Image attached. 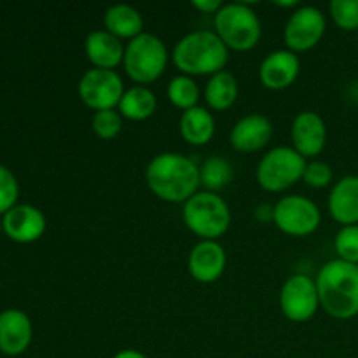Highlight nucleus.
Listing matches in <instances>:
<instances>
[{
  "label": "nucleus",
  "mask_w": 358,
  "mask_h": 358,
  "mask_svg": "<svg viewBox=\"0 0 358 358\" xmlns=\"http://www.w3.org/2000/svg\"><path fill=\"white\" fill-rule=\"evenodd\" d=\"M145 182L157 198L168 203H185L201 187L198 164L177 152L152 157L145 168Z\"/></svg>",
  "instance_id": "1"
},
{
  "label": "nucleus",
  "mask_w": 358,
  "mask_h": 358,
  "mask_svg": "<svg viewBox=\"0 0 358 358\" xmlns=\"http://www.w3.org/2000/svg\"><path fill=\"white\" fill-rule=\"evenodd\" d=\"M320 306L338 320H350L358 315V266L329 261L322 266L317 280Z\"/></svg>",
  "instance_id": "2"
},
{
  "label": "nucleus",
  "mask_w": 358,
  "mask_h": 358,
  "mask_svg": "<svg viewBox=\"0 0 358 358\" xmlns=\"http://www.w3.org/2000/svg\"><path fill=\"white\" fill-rule=\"evenodd\" d=\"M171 58L184 76H213L227 65L229 49L215 31L194 30L175 44Z\"/></svg>",
  "instance_id": "3"
},
{
  "label": "nucleus",
  "mask_w": 358,
  "mask_h": 358,
  "mask_svg": "<svg viewBox=\"0 0 358 358\" xmlns=\"http://www.w3.org/2000/svg\"><path fill=\"white\" fill-rule=\"evenodd\" d=\"M182 219L191 233L203 240L222 236L231 224V210L222 196L208 191H198L184 203Z\"/></svg>",
  "instance_id": "4"
},
{
  "label": "nucleus",
  "mask_w": 358,
  "mask_h": 358,
  "mask_svg": "<svg viewBox=\"0 0 358 358\" xmlns=\"http://www.w3.org/2000/svg\"><path fill=\"white\" fill-rule=\"evenodd\" d=\"M213 24H215V34L227 45V49L250 51L261 41V20L248 3H224L215 14Z\"/></svg>",
  "instance_id": "5"
},
{
  "label": "nucleus",
  "mask_w": 358,
  "mask_h": 358,
  "mask_svg": "<svg viewBox=\"0 0 358 358\" xmlns=\"http://www.w3.org/2000/svg\"><path fill=\"white\" fill-rule=\"evenodd\" d=\"M122 63L129 79L145 86L159 79L166 70L168 49L157 35L143 31L128 42Z\"/></svg>",
  "instance_id": "6"
},
{
  "label": "nucleus",
  "mask_w": 358,
  "mask_h": 358,
  "mask_svg": "<svg viewBox=\"0 0 358 358\" xmlns=\"http://www.w3.org/2000/svg\"><path fill=\"white\" fill-rule=\"evenodd\" d=\"M306 164V159L294 147L280 145L262 156L255 177L264 191L282 192L303 180Z\"/></svg>",
  "instance_id": "7"
},
{
  "label": "nucleus",
  "mask_w": 358,
  "mask_h": 358,
  "mask_svg": "<svg viewBox=\"0 0 358 358\" xmlns=\"http://www.w3.org/2000/svg\"><path fill=\"white\" fill-rule=\"evenodd\" d=\"M320 208L306 196H283L275 205L273 224L289 236H310L320 227Z\"/></svg>",
  "instance_id": "8"
},
{
  "label": "nucleus",
  "mask_w": 358,
  "mask_h": 358,
  "mask_svg": "<svg viewBox=\"0 0 358 358\" xmlns=\"http://www.w3.org/2000/svg\"><path fill=\"white\" fill-rule=\"evenodd\" d=\"M77 91L83 103L98 112L117 107L126 90L115 70L90 69L80 77Z\"/></svg>",
  "instance_id": "9"
},
{
  "label": "nucleus",
  "mask_w": 358,
  "mask_h": 358,
  "mask_svg": "<svg viewBox=\"0 0 358 358\" xmlns=\"http://www.w3.org/2000/svg\"><path fill=\"white\" fill-rule=\"evenodd\" d=\"M327 28L325 14L315 6H299L287 20L283 28V41L292 52L313 49L322 41Z\"/></svg>",
  "instance_id": "10"
},
{
  "label": "nucleus",
  "mask_w": 358,
  "mask_h": 358,
  "mask_svg": "<svg viewBox=\"0 0 358 358\" xmlns=\"http://www.w3.org/2000/svg\"><path fill=\"white\" fill-rule=\"evenodd\" d=\"M280 308L290 322L304 324L317 315L320 297L315 280L306 275H292L285 280L280 292Z\"/></svg>",
  "instance_id": "11"
},
{
  "label": "nucleus",
  "mask_w": 358,
  "mask_h": 358,
  "mask_svg": "<svg viewBox=\"0 0 358 358\" xmlns=\"http://www.w3.org/2000/svg\"><path fill=\"white\" fill-rule=\"evenodd\" d=\"M3 233L16 243H34L45 233V215L34 205L13 206L2 217Z\"/></svg>",
  "instance_id": "12"
},
{
  "label": "nucleus",
  "mask_w": 358,
  "mask_h": 358,
  "mask_svg": "<svg viewBox=\"0 0 358 358\" xmlns=\"http://www.w3.org/2000/svg\"><path fill=\"white\" fill-rule=\"evenodd\" d=\"M226 262V250L219 241L201 240L189 252V275L199 283H213L222 276Z\"/></svg>",
  "instance_id": "13"
},
{
  "label": "nucleus",
  "mask_w": 358,
  "mask_h": 358,
  "mask_svg": "<svg viewBox=\"0 0 358 358\" xmlns=\"http://www.w3.org/2000/svg\"><path fill=\"white\" fill-rule=\"evenodd\" d=\"M301 72V62L296 52L289 49L273 51L262 59L259 66V79L262 86L273 91H282L296 83Z\"/></svg>",
  "instance_id": "14"
},
{
  "label": "nucleus",
  "mask_w": 358,
  "mask_h": 358,
  "mask_svg": "<svg viewBox=\"0 0 358 358\" xmlns=\"http://www.w3.org/2000/svg\"><path fill=\"white\" fill-rule=\"evenodd\" d=\"M292 145L301 156L315 157L324 150L327 143V126L313 110H304L296 115L292 122Z\"/></svg>",
  "instance_id": "15"
},
{
  "label": "nucleus",
  "mask_w": 358,
  "mask_h": 358,
  "mask_svg": "<svg viewBox=\"0 0 358 358\" xmlns=\"http://www.w3.org/2000/svg\"><path fill=\"white\" fill-rule=\"evenodd\" d=\"M34 338L31 320L21 310H3L0 313V352L3 355L17 357L24 353Z\"/></svg>",
  "instance_id": "16"
},
{
  "label": "nucleus",
  "mask_w": 358,
  "mask_h": 358,
  "mask_svg": "<svg viewBox=\"0 0 358 358\" xmlns=\"http://www.w3.org/2000/svg\"><path fill=\"white\" fill-rule=\"evenodd\" d=\"M273 136V122L262 114H248L233 126L231 145L245 154L264 149Z\"/></svg>",
  "instance_id": "17"
},
{
  "label": "nucleus",
  "mask_w": 358,
  "mask_h": 358,
  "mask_svg": "<svg viewBox=\"0 0 358 358\" xmlns=\"http://www.w3.org/2000/svg\"><path fill=\"white\" fill-rule=\"evenodd\" d=\"M84 51L87 59L93 63V69L114 70L124 62V44L121 38L114 37L107 30H94L84 41Z\"/></svg>",
  "instance_id": "18"
},
{
  "label": "nucleus",
  "mask_w": 358,
  "mask_h": 358,
  "mask_svg": "<svg viewBox=\"0 0 358 358\" xmlns=\"http://www.w3.org/2000/svg\"><path fill=\"white\" fill-rule=\"evenodd\" d=\"M329 213L343 226L358 224V175L343 177L329 194Z\"/></svg>",
  "instance_id": "19"
},
{
  "label": "nucleus",
  "mask_w": 358,
  "mask_h": 358,
  "mask_svg": "<svg viewBox=\"0 0 358 358\" xmlns=\"http://www.w3.org/2000/svg\"><path fill=\"white\" fill-rule=\"evenodd\" d=\"M178 129L185 142L194 147H201L206 145L215 135V119L212 112H208V108L196 105L182 112Z\"/></svg>",
  "instance_id": "20"
},
{
  "label": "nucleus",
  "mask_w": 358,
  "mask_h": 358,
  "mask_svg": "<svg viewBox=\"0 0 358 358\" xmlns=\"http://www.w3.org/2000/svg\"><path fill=\"white\" fill-rule=\"evenodd\" d=\"M103 27L108 34L117 38L133 41L143 34V17L133 6L128 3H115L108 7L103 14Z\"/></svg>",
  "instance_id": "21"
},
{
  "label": "nucleus",
  "mask_w": 358,
  "mask_h": 358,
  "mask_svg": "<svg viewBox=\"0 0 358 358\" xmlns=\"http://www.w3.org/2000/svg\"><path fill=\"white\" fill-rule=\"evenodd\" d=\"M157 98L147 86H133L124 91L117 108L119 114L129 121H145L156 112Z\"/></svg>",
  "instance_id": "22"
},
{
  "label": "nucleus",
  "mask_w": 358,
  "mask_h": 358,
  "mask_svg": "<svg viewBox=\"0 0 358 358\" xmlns=\"http://www.w3.org/2000/svg\"><path fill=\"white\" fill-rule=\"evenodd\" d=\"M238 98V80L227 70L210 76L208 84L205 87V100L213 110H227L234 105Z\"/></svg>",
  "instance_id": "23"
},
{
  "label": "nucleus",
  "mask_w": 358,
  "mask_h": 358,
  "mask_svg": "<svg viewBox=\"0 0 358 358\" xmlns=\"http://www.w3.org/2000/svg\"><path fill=\"white\" fill-rule=\"evenodd\" d=\"M233 180V166L220 156H212L199 166V184L205 191L219 192Z\"/></svg>",
  "instance_id": "24"
},
{
  "label": "nucleus",
  "mask_w": 358,
  "mask_h": 358,
  "mask_svg": "<svg viewBox=\"0 0 358 358\" xmlns=\"http://www.w3.org/2000/svg\"><path fill=\"white\" fill-rule=\"evenodd\" d=\"M168 100L182 110H189V108L196 107L199 100V87L196 80L191 76H175L168 84Z\"/></svg>",
  "instance_id": "25"
},
{
  "label": "nucleus",
  "mask_w": 358,
  "mask_h": 358,
  "mask_svg": "<svg viewBox=\"0 0 358 358\" xmlns=\"http://www.w3.org/2000/svg\"><path fill=\"white\" fill-rule=\"evenodd\" d=\"M91 126H93V131L98 138L114 140L115 136H119L122 129V115L115 108L98 110L93 114Z\"/></svg>",
  "instance_id": "26"
},
{
  "label": "nucleus",
  "mask_w": 358,
  "mask_h": 358,
  "mask_svg": "<svg viewBox=\"0 0 358 358\" xmlns=\"http://www.w3.org/2000/svg\"><path fill=\"white\" fill-rule=\"evenodd\" d=\"M334 250L339 261L358 266V224L339 229L334 238Z\"/></svg>",
  "instance_id": "27"
},
{
  "label": "nucleus",
  "mask_w": 358,
  "mask_h": 358,
  "mask_svg": "<svg viewBox=\"0 0 358 358\" xmlns=\"http://www.w3.org/2000/svg\"><path fill=\"white\" fill-rule=\"evenodd\" d=\"M329 13L341 30H358V0H332Z\"/></svg>",
  "instance_id": "28"
},
{
  "label": "nucleus",
  "mask_w": 358,
  "mask_h": 358,
  "mask_svg": "<svg viewBox=\"0 0 358 358\" xmlns=\"http://www.w3.org/2000/svg\"><path fill=\"white\" fill-rule=\"evenodd\" d=\"M17 196H20V184L16 177L9 168L0 164V215L17 205Z\"/></svg>",
  "instance_id": "29"
},
{
  "label": "nucleus",
  "mask_w": 358,
  "mask_h": 358,
  "mask_svg": "<svg viewBox=\"0 0 358 358\" xmlns=\"http://www.w3.org/2000/svg\"><path fill=\"white\" fill-rule=\"evenodd\" d=\"M332 168L329 166L324 161H311L306 164V170H304L303 180L306 182L310 187L315 189H324L327 185H331L332 182Z\"/></svg>",
  "instance_id": "30"
},
{
  "label": "nucleus",
  "mask_w": 358,
  "mask_h": 358,
  "mask_svg": "<svg viewBox=\"0 0 358 358\" xmlns=\"http://www.w3.org/2000/svg\"><path fill=\"white\" fill-rule=\"evenodd\" d=\"M191 6L194 7V9H198L199 13L213 14V16H215L224 3L220 2V0H192Z\"/></svg>",
  "instance_id": "31"
},
{
  "label": "nucleus",
  "mask_w": 358,
  "mask_h": 358,
  "mask_svg": "<svg viewBox=\"0 0 358 358\" xmlns=\"http://www.w3.org/2000/svg\"><path fill=\"white\" fill-rule=\"evenodd\" d=\"M255 219L259 220V222H273V219H275V206L271 205H259L257 208H255Z\"/></svg>",
  "instance_id": "32"
},
{
  "label": "nucleus",
  "mask_w": 358,
  "mask_h": 358,
  "mask_svg": "<svg viewBox=\"0 0 358 358\" xmlns=\"http://www.w3.org/2000/svg\"><path fill=\"white\" fill-rule=\"evenodd\" d=\"M112 358H149V357H145L143 353H140L138 350H121V352L115 353Z\"/></svg>",
  "instance_id": "33"
},
{
  "label": "nucleus",
  "mask_w": 358,
  "mask_h": 358,
  "mask_svg": "<svg viewBox=\"0 0 358 358\" xmlns=\"http://www.w3.org/2000/svg\"><path fill=\"white\" fill-rule=\"evenodd\" d=\"M275 6H278V7H296V6H299V2H297V0H289V2H275Z\"/></svg>",
  "instance_id": "34"
},
{
  "label": "nucleus",
  "mask_w": 358,
  "mask_h": 358,
  "mask_svg": "<svg viewBox=\"0 0 358 358\" xmlns=\"http://www.w3.org/2000/svg\"><path fill=\"white\" fill-rule=\"evenodd\" d=\"M3 231V227H2V219H0V233H2Z\"/></svg>",
  "instance_id": "35"
}]
</instances>
